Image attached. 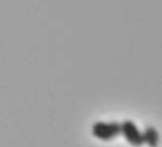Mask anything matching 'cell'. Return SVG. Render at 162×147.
I'll return each mask as SVG.
<instances>
[{
    "mask_svg": "<svg viewBox=\"0 0 162 147\" xmlns=\"http://www.w3.org/2000/svg\"><path fill=\"white\" fill-rule=\"evenodd\" d=\"M119 133H122V124L116 122H96L93 126V135L101 141H110Z\"/></svg>",
    "mask_w": 162,
    "mask_h": 147,
    "instance_id": "6da1fadb",
    "label": "cell"
},
{
    "mask_svg": "<svg viewBox=\"0 0 162 147\" xmlns=\"http://www.w3.org/2000/svg\"><path fill=\"white\" fill-rule=\"evenodd\" d=\"M122 135L133 146H141L145 143V135L132 121H125L122 123Z\"/></svg>",
    "mask_w": 162,
    "mask_h": 147,
    "instance_id": "7a4b0ae2",
    "label": "cell"
},
{
    "mask_svg": "<svg viewBox=\"0 0 162 147\" xmlns=\"http://www.w3.org/2000/svg\"><path fill=\"white\" fill-rule=\"evenodd\" d=\"M145 135V143H148L151 147H155L158 143V133L155 128H147L146 131H143Z\"/></svg>",
    "mask_w": 162,
    "mask_h": 147,
    "instance_id": "3957f363",
    "label": "cell"
}]
</instances>
